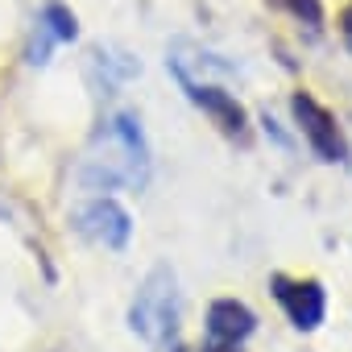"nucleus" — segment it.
Masks as SVG:
<instances>
[{"instance_id":"nucleus-1","label":"nucleus","mask_w":352,"mask_h":352,"mask_svg":"<svg viewBox=\"0 0 352 352\" xmlns=\"http://www.w3.org/2000/svg\"><path fill=\"white\" fill-rule=\"evenodd\" d=\"M79 183L91 191H141L149 183V145L133 112H116L104 120V129L91 141V153L83 157Z\"/></svg>"},{"instance_id":"nucleus-2","label":"nucleus","mask_w":352,"mask_h":352,"mask_svg":"<svg viewBox=\"0 0 352 352\" xmlns=\"http://www.w3.org/2000/svg\"><path fill=\"white\" fill-rule=\"evenodd\" d=\"M129 327L145 344H166L179 331V278H174L170 265L149 270V278L141 282V290L129 307Z\"/></svg>"},{"instance_id":"nucleus-3","label":"nucleus","mask_w":352,"mask_h":352,"mask_svg":"<svg viewBox=\"0 0 352 352\" xmlns=\"http://www.w3.org/2000/svg\"><path fill=\"white\" fill-rule=\"evenodd\" d=\"M290 108H294V120H298V129H302L307 145H311L323 162H348V141H344V129L336 124V116H331V112H327L315 96L298 91V96L290 100Z\"/></svg>"},{"instance_id":"nucleus-4","label":"nucleus","mask_w":352,"mask_h":352,"mask_svg":"<svg viewBox=\"0 0 352 352\" xmlns=\"http://www.w3.org/2000/svg\"><path fill=\"white\" fill-rule=\"evenodd\" d=\"M270 286H274V298L282 302V311L290 315V323L298 327V331H315L319 323H323V315H327V294H323V286L315 282V278H286V274H274L270 278Z\"/></svg>"},{"instance_id":"nucleus-5","label":"nucleus","mask_w":352,"mask_h":352,"mask_svg":"<svg viewBox=\"0 0 352 352\" xmlns=\"http://www.w3.org/2000/svg\"><path fill=\"white\" fill-rule=\"evenodd\" d=\"M257 331V315L236 298H216L208 307V344L204 352H236Z\"/></svg>"},{"instance_id":"nucleus-6","label":"nucleus","mask_w":352,"mask_h":352,"mask_svg":"<svg viewBox=\"0 0 352 352\" xmlns=\"http://www.w3.org/2000/svg\"><path fill=\"white\" fill-rule=\"evenodd\" d=\"M75 224H79L83 236H91V241L104 245V249H124V245H129V232H133L129 212H124L120 204H112V199H91V204L75 216Z\"/></svg>"},{"instance_id":"nucleus-7","label":"nucleus","mask_w":352,"mask_h":352,"mask_svg":"<svg viewBox=\"0 0 352 352\" xmlns=\"http://www.w3.org/2000/svg\"><path fill=\"white\" fill-rule=\"evenodd\" d=\"M179 87H183L187 100L199 104L224 133H241V129H245V108L236 104L232 91H224V87H216V83H195V79H183Z\"/></svg>"},{"instance_id":"nucleus-8","label":"nucleus","mask_w":352,"mask_h":352,"mask_svg":"<svg viewBox=\"0 0 352 352\" xmlns=\"http://www.w3.org/2000/svg\"><path fill=\"white\" fill-rule=\"evenodd\" d=\"M75 34H79L75 13H71L67 5H46L42 17H38V42H34V50H30L34 63H46L50 46H58V42H75Z\"/></svg>"},{"instance_id":"nucleus-9","label":"nucleus","mask_w":352,"mask_h":352,"mask_svg":"<svg viewBox=\"0 0 352 352\" xmlns=\"http://www.w3.org/2000/svg\"><path fill=\"white\" fill-rule=\"evenodd\" d=\"M91 63L104 71V83H108V87H112V83H124V79H133V75L141 71L137 58H129V54H120V50H104V46L91 54Z\"/></svg>"},{"instance_id":"nucleus-10","label":"nucleus","mask_w":352,"mask_h":352,"mask_svg":"<svg viewBox=\"0 0 352 352\" xmlns=\"http://www.w3.org/2000/svg\"><path fill=\"white\" fill-rule=\"evenodd\" d=\"M278 5H286L298 21H307V25H319L323 21V9H319V0H278Z\"/></svg>"},{"instance_id":"nucleus-11","label":"nucleus","mask_w":352,"mask_h":352,"mask_svg":"<svg viewBox=\"0 0 352 352\" xmlns=\"http://www.w3.org/2000/svg\"><path fill=\"white\" fill-rule=\"evenodd\" d=\"M340 34H344V46L352 50V5L344 9V17H340Z\"/></svg>"},{"instance_id":"nucleus-12","label":"nucleus","mask_w":352,"mask_h":352,"mask_svg":"<svg viewBox=\"0 0 352 352\" xmlns=\"http://www.w3.org/2000/svg\"><path fill=\"white\" fill-rule=\"evenodd\" d=\"M170 352H183V348H170Z\"/></svg>"}]
</instances>
